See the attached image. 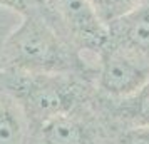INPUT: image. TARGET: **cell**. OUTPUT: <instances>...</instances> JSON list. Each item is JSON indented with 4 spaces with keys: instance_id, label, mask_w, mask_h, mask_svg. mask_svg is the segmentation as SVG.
Instances as JSON below:
<instances>
[{
    "instance_id": "obj_1",
    "label": "cell",
    "mask_w": 149,
    "mask_h": 144,
    "mask_svg": "<svg viewBox=\"0 0 149 144\" xmlns=\"http://www.w3.org/2000/svg\"><path fill=\"white\" fill-rule=\"evenodd\" d=\"M20 19L5 39V70L95 77V67L57 30L45 8Z\"/></svg>"
},
{
    "instance_id": "obj_2",
    "label": "cell",
    "mask_w": 149,
    "mask_h": 144,
    "mask_svg": "<svg viewBox=\"0 0 149 144\" xmlns=\"http://www.w3.org/2000/svg\"><path fill=\"white\" fill-rule=\"evenodd\" d=\"M0 87L20 104L30 126L86 107L97 96L94 79L77 74H29L3 70Z\"/></svg>"
},
{
    "instance_id": "obj_3",
    "label": "cell",
    "mask_w": 149,
    "mask_h": 144,
    "mask_svg": "<svg viewBox=\"0 0 149 144\" xmlns=\"http://www.w3.org/2000/svg\"><path fill=\"white\" fill-rule=\"evenodd\" d=\"M117 132L99 109L95 96L86 107L30 126L29 144H114Z\"/></svg>"
},
{
    "instance_id": "obj_4",
    "label": "cell",
    "mask_w": 149,
    "mask_h": 144,
    "mask_svg": "<svg viewBox=\"0 0 149 144\" xmlns=\"http://www.w3.org/2000/svg\"><path fill=\"white\" fill-rule=\"evenodd\" d=\"M45 12L57 30L82 55L97 59L109 42V29L89 0H44Z\"/></svg>"
},
{
    "instance_id": "obj_5",
    "label": "cell",
    "mask_w": 149,
    "mask_h": 144,
    "mask_svg": "<svg viewBox=\"0 0 149 144\" xmlns=\"http://www.w3.org/2000/svg\"><path fill=\"white\" fill-rule=\"evenodd\" d=\"M149 79V64L121 47L107 44L97 55L94 86L107 99L127 97Z\"/></svg>"
},
{
    "instance_id": "obj_6",
    "label": "cell",
    "mask_w": 149,
    "mask_h": 144,
    "mask_svg": "<svg viewBox=\"0 0 149 144\" xmlns=\"http://www.w3.org/2000/svg\"><path fill=\"white\" fill-rule=\"evenodd\" d=\"M109 42L149 64V0L109 24Z\"/></svg>"
},
{
    "instance_id": "obj_7",
    "label": "cell",
    "mask_w": 149,
    "mask_h": 144,
    "mask_svg": "<svg viewBox=\"0 0 149 144\" xmlns=\"http://www.w3.org/2000/svg\"><path fill=\"white\" fill-rule=\"evenodd\" d=\"M97 106L119 131L129 127H149V79L127 97L107 99L97 94Z\"/></svg>"
},
{
    "instance_id": "obj_8",
    "label": "cell",
    "mask_w": 149,
    "mask_h": 144,
    "mask_svg": "<svg viewBox=\"0 0 149 144\" xmlns=\"http://www.w3.org/2000/svg\"><path fill=\"white\" fill-rule=\"evenodd\" d=\"M30 122L20 104L0 87V144H29Z\"/></svg>"
},
{
    "instance_id": "obj_9",
    "label": "cell",
    "mask_w": 149,
    "mask_h": 144,
    "mask_svg": "<svg viewBox=\"0 0 149 144\" xmlns=\"http://www.w3.org/2000/svg\"><path fill=\"white\" fill-rule=\"evenodd\" d=\"M95 14L106 25L121 19L122 15L137 7L142 0H89Z\"/></svg>"
},
{
    "instance_id": "obj_10",
    "label": "cell",
    "mask_w": 149,
    "mask_h": 144,
    "mask_svg": "<svg viewBox=\"0 0 149 144\" xmlns=\"http://www.w3.org/2000/svg\"><path fill=\"white\" fill-rule=\"evenodd\" d=\"M0 7L8 8L20 17L24 15H30L35 12H40L45 8L44 0H0Z\"/></svg>"
},
{
    "instance_id": "obj_11",
    "label": "cell",
    "mask_w": 149,
    "mask_h": 144,
    "mask_svg": "<svg viewBox=\"0 0 149 144\" xmlns=\"http://www.w3.org/2000/svg\"><path fill=\"white\" fill-rule=\"evenodd\" d=\"M114 144H149V127H129L119 131Z\"/></svg>"
},
{
    "instance_id": "obj_12",
    "label": "cell",
    "mask_w": 149,
    "mask_h": 144,
    "mask_svg": "<svg viewBox=\"0 0 149 144\" xmlns=\"http://www.w3.org/2000/svg\"><path fill=\"white\" fill-rule=\"evenodd\" d=\"M10 32V27L8 25H2L0 24V74L5 70V39H7V34Z\"/></svg>"
}]
</instances>
